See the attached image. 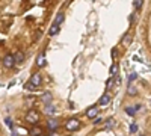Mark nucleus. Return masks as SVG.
Instances as JSON below:
<instances>
[{"label":"nucleus","mask_w":151,"mask_h":136,"mask_svg":"<svg viewBox=\"0 0 151 136\" xmlns=\"http://www.w3.org/2000/svg\"><path fill=\"white\" fill-rule=\"evenodd\" d=\"M26 121L30 122L32 126H36L38 122H40V114H38L36 110H29L26 114Z\"/></svg>","instance_id":"obj_1"},{"label":"nucleus","mask_w":151,"mask_h":136,"mask_svg":"<svg viewBox=\"0 0 151 136\" xmlns=\"http://www.w3.org/2000/svg\"><path fill=\"white\" fill-rule=\"evenodd\" d=\"M65 127L68 132H74V130H79L80 129V119L77 118H71L65 122Z\"/></svg>","instance_id":"obj_2"},{"label":"nucleus","mask_w":151,"mask_h":136,"mask_svg":"<svg viewBox=\"0 0 151 136\" xmlns=\"http://www.w3.org/2000/svg\"><path fill=\"white\" fill-rule=\"evenodd\" d=\"M29 82L32 83V86H33V88L36 89L38 86H41V83H42V77H41V74H40V73H33Z\"/></svg>","instance_id":"obj_3"},{"label":"nucleus","mask_w":151,"mask_h":136,"mask_svg":"<svg viewBox=\"0 0 151 136\" xmlns=\"http://www.w3.org/2000/svg\"><path fill=\"white\" fill-rule=\"evenodd\" d=\"M2 64L5 65V68H12L15 65V60H14V55H6L5 58H3V60H2Z\"/></svg>","instance_id":"obj_4"},{"label":"nucleus","mask_w":151,"mask_h":136,"mask_svg":"<svg viewBox=\"0 0 151 136\" xmlns=\"http://www.w3.org/2000/svg\"><path fill=\"white\" fill-rule=\"evenodd\" d=\"M41 101L45 104V106H48V104H52V101H53V94L52 92H44L42 95H41Z\"/></svg>","instance_id":"obj_5"},{"label":"nucleus","mask_w":151,"mask_h":136,"mask_svg":"<svg viewBox=\"0 0 151 136\" xmlns=\"http://www.w3.org/2000/svg\"><path fill=\"white\" fill-rule=\"evenodd\" d=\"M110 100H112V95H110L109 92H106V94L101 95V98L98 100V106H107V104L110 103Z\"/></svg>","instance_id":"obj_6"},{"label":"nucleus","mask_w":151,"mask_h":136,"mask_svg":"<svg viewBox=\"0 0 151 136\" xmlns=\"http://www.w3.org/2000/svg\"><path fill=\"white\" fill-rule=\"evenodd\" d=\"M47 127H48L50 130H56V129L59 127V121H58V119H53V118H48V119H47Z\"/></svg>","instance_id":"obj_7"},{"label":"nucleus","mask_w":151,"mask_h":136,"mask_svg":"<svg viewBox=\"0 0 151 136\" xmlns=\"http://www.w3.org/2000/svg\"><path fill=\"white\" fill-rule=\"evenodd\" d=\"M98 115V107L97 106H92V107H89L86 110V117L88 118H95Z\"/></svg>","instance_id":"obj_8"},{"label":"nucleus","mask_w":151,"mask_h":136,"mask_svg":"<svg viewBox=\"0 0 151 136\" xmlns=\"http://www.w3.org/2000/svg\"><path fill=\"white\" fill-rule=\"evenodd\" d=\"M132 33H125L124 36H122V40H121V44L124 45V47H129L130 44H132Z\"/></svg>","instance_id":"obj_9"},{"label":"nucleus","mask_w":151,"mask_h":136,"mask_svg":"<svg viewBox=\"0 0 151 136\" xmlns=\"http://www.w3.org/2000/svg\"><path fill=\"white\" fill-rule=\"evenodd\" d=\"M64 20H65V14L64 12H58V15H56V18H55V23L53 24H56V26H60L62 23H64Z\"/></svg>","instance_id":"obj_10"},{"label":"nucleus","mask_w":151,"mask_h":136,"mask_svg":"<svg viewBox=\"0 0 151 136\" xmlns=\"http://www.w3.org/2000/svg\"><path fill=\"white\" fill-rule=\"evenodd\" d=\"M115 122H116V121H115V118H112V117H110V118H107V119H106V122H104V129H106V130L113 129V127H115Z\"/></svg>","instance_id":"obj_11"},{"label":"nucleus","mask_w":151,"mask_h":136,"mask_svg":"<svg viewBox=\"0 0 151 136\" xmlns=\"http://www.w3.org/2000/svg\"><path fill=\"white\" fill-rule=\"evenodd\" d=\"M14 60H15V64H21L23 60H24V53L23 52H15V55H14Z\"/></svg>","instance_id":"obj_12"},{"label":"nucleus","mask_w":151,"mask_h":136,"mask_svg":"<svg viewBox=\"0 0 151 136\" xmlns=\"http://www.w3.org/2000/svg\"><path fill=\"white\" fill-rule=\"evenodd\" d=\"M36 65H38V67H44V65H45V55H44V53L38 55V58H36Z\"/></svg>","instance_id":"obj_13"},{"label":"nucleus","mask_w":151,"mask_h":136,"mask_svg":"<svg viewBox=\"0 0 151 136\" xmlns=\"http://www.w3.org/2000/svg\"><path fill=\"white\" fill-rule=\"evenodd\" d=\"M41 135H44V133H42V129L36 127V126H33V127L30 129V136H41Z\"/></svg>","instance_id":"obj_14"},{"label":"nucleus","mask_w":151,"mask_h":136,"mask_svg":"<svg viewBox=\"0 0 151 136\" xmlns=\"http://www.w3.org/2000/svg\"><path fill=\"white\" fill-rule=\"evenodd\" d=\"M118 71H119V67H118V64L115 62V64L110 67V76H112V77H118Z\"/></svg>","instance_id":"obj_15"},{"label":"nucleus","mask_w":151,"mask_h":136,"mask_svg":"<svg viewBox=\"0 0 151 136\" xmlns=\"http://www.w3.org/2000/svg\"><path fill=\"white\" fill-rule=\"evenodd\" d=\"M127 94H129V95H136V94H137V88H136L133 83H129V86H127Z\"/></svg>","instance_id":"obj_16"},{"label":"nucleus","mask_w":151,"mask_h":136,"mask_svg":"<svg viewBox=\"0 0 151 136\" xmlns=\"http://www.w3.org/2000/svg\"><path fill=\"white\" fill-rule=\"evenodd\" d=\"M44 112H45L47 115H55V114H56V107H55L53 104H48V106H45Z\"/></svg>","instance_id":"obj_17"},{"label":"nucleus","mask_w":151,"mask_h":136,"mask_svg":"<svg viewBox=\"0 0 151 136\" xmlns=\"http://www.w3.org/2000/svg\"><path fill=\"white\" fill-rule=\"evenodd\" d=\"M125 114L130 115V117H134L136 115V107L134 106H127L125 107Z\"/></svg>","instance_id":"obj_18"},{"label":"nucleus","mask_w":151,"mask_h":136,"mask_svg":"<svg viewBox=\"0 0 151 136\" xmlns=\"http://www.w3.org/2000/svg\"><path fill=\"white\" fill-rule=\"evenodd\" d=\"M59 32V26H56V24H53L52 27H50V30H48V35L50 36H53V35H56Z\"/></svg>","instance_id":"obj_19"},{"label":"nucleus","mask_w":151,"mask_h":136,"mask_svg":"<svg viewBox=\"0 0 151 136\" xmlns=\"http://www.w3.org/2000/svg\"><path fill=\"white\" fill-rule=\"evenodd\" d=\"M142 3H144L142 0H134V2H133V8H134V9H139V8L142 6Z\"/></svg>","instance_id":"obj_20"},{"label":"nucleus","mask_w":151,"mask_h":136,"mask_svg":"<svg viewBox=\"0 0 151 136\" xmlns=\"http://www.w3.org/2000/svg\"><path fill=\"white\" fill-rule=\"evenodd\" d=\"M110 55H112V59H118V48H116V47H113Z\"/></svg>","instance_id":"obj_21"},{"label":"nucleus","mask_w":151,"mask_h":136,"mask_svg":"<svg viewBox=\"0 0 151 136\" xmlns=\"http://www.w3.org/2000/svg\"><path fill=\"white\" fill-rule=\"evenodd\" d=\"M136 79H137V74H136V73H132L130 76H129V83H133Z\"/></svg>","instance_id":"obj_22"},{"label":"nucleus","mask_w":151,"mask_h":136,"mask_svg":"<svg viewBox=\"0 0 151 136\" xmlns=\"http://www.w3.org/2000/svg\"><path fill=\"white\" fill-rule=\"evenodd\" d=\"M130 132H132V133H136V132H137V126L134 124V122H133V124L130 126Z\"/></svg>","instance_id":"obj_23"},{"label":"nucleus","mask_w":151,"mask_h":136,"mask_svg":"<svg viewBox=\"0 0 151 136\" xmlns=\"http://www.w3.org/2000/svg\"><path fill=\"white\" fill-rule=\"evenodd\" d=\"M101 122H103V119H101V118H95L92 124H94V126H98V124H101Z\"/></svg>","instance_id":"obj_24"},{"label":"nucleus","mask_w":151,"mask_h":136,"mask_svg":"<svg viewBox=\"0 0 151 136\" xmlns=\"http://www.w3.org/2000/svg\"><path fill=\"white\" fill-rule=\"evenodd\" d=\"M106 85H107V86H106V89H109L110 86H112V79H109V80L106 82Z\"/></svg>","instance_id":"obj_25"},{"label":"nucleus","mask_w":151,"mask_h":136,"mask_svg":"<svg viewBox=\"0 0 151 136\" xmlns=\"http://www.w3.org/2000/svg\"><path fill=\"white\" fill-rule=\"evenodd\" d=\"M119 85H121V79H119V77H116V80H115V86H116V88H118Z\"/></svg>","instance_id":"obj_26"},{"label":"nucleus","mask_w":151,"mask_h":136,"mask_svg":"<svg viewBox=\"0 0 151 136\" xmlns=\"http://www.w3.org/2000/svg\"><path fill=\"white\" fill-rule=\"evenodd\" d=\"M139 136H144V135H139Z\"/></svg>","instance_id":"obj_27"},{"label":"nucleus","mask_w":151,"mask_h":136,"mask_svg":"<svg viewBox=\"0 0 151 136\" xmlns=\"http://www.w3.org/2000/svg\"><path fill=\"white\" fill-rule=\"evenodd\" d=\"M119 136H122V135H119Z\"/></svg>","instance_id":"obj_28"}]
</instances>
